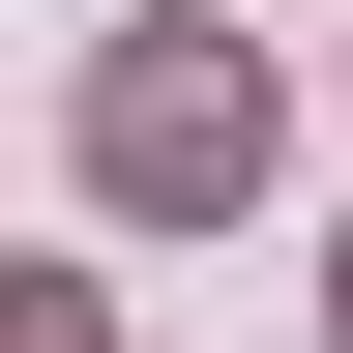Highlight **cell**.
<instances>
[{
  "label": "cell",
  "instance_id": "obj_1",
  "mask_svg": "<svg viewBox=\"0 0 353 353\" xmlns=\"http://www.w3.org/2000/svg\"><path fill=\"white\" fill-rule=\"evenodd\" d=\"M88 206H265V59L118 30V59H88Z\"/></svg>",
  "mask_w": 353,
  "mask_h": 353
},
{
  "label": "cell",
  "instance_id": "obj_2",
  "mask_svg": "<svg viewBox=\"0 0 353 353\" xmlns=\"http://www.w3.org/2000/svg\"><path fill=\"white\" fill-rule=\"evenodd\" d=\"M30 353H88V294H30Z\"/></svg>",
  "mask_w": 353,
  "mask_h": 353
}]
</instances>
